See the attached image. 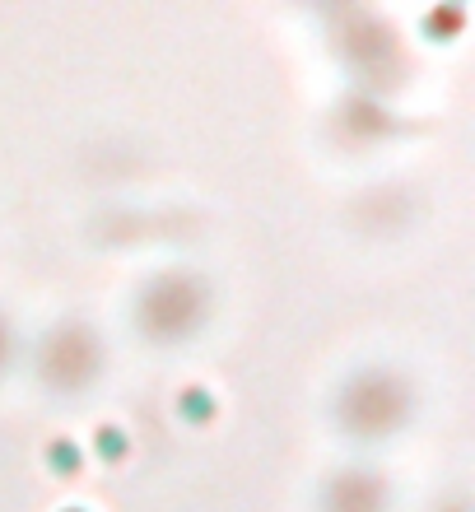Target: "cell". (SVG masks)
<instances>
[{
	"label": "cell",
	"mask_w": 475,
	"mask_h": 512,
	"mask_svg": "<svg viewBox=\"0 0 475 512\" xmlns=\"http://www.w3.org/2000/svg\"><path fill=\"white\" fill-rule=\"evenodd\" d=\"M0 359H5V331H0Z\"/></svg>",
	"instance_id": "obj_1"
}]
</instances>
